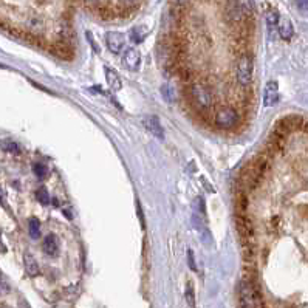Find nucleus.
Segmentation results:
<instances>
[{
  "label": "nucleus",
  "instance_id": "12",
  "mask_svg": "<svg viewBox=\"0 0 308 308\" xmlns=\"http://www.w3.org/2000/svg\"><path fill=\"white\" fill-rule=\"evenodd\" d=\"M23 265H25V271H26L28 276L34 277V276L39 274V265H37L36 259L30 253H26L23 256Z\"/></svg>",
  "mask_w": 308,
  "mask_h": 308
},
{
  "label": "nucleus",
  "instance_id": "3",
  "mask_svg": "<svg viewBox=\"0 0 308 308\" xmlns=\"http://www.w3.org/2000/svg\"><path fill=\"white\" fill-rule=\"evenodd\" d=\"M239 120V115L234 108H220L215 115V123L221 129H229L233 127Z\"/></svg>",
  "mask_w": 308,
  "mask_h": 308
},
{
  "label": "nucleus",
  "instance_id": "22",
  "mask_svg": "<svg viewBox=\"0 0 308 308\" xmlns=\"http://www.w3.org/2000/svg\"><path fill=\"white\" fill-rule=\"evenodd\" d=\"M10 284L2 277V276H0V294H2V296H5V294H8L10 293Z\"/></svg>",
  "mask_w": 308,
  "mask_h": 308
},
{
  "label": "nucleus",
  "instance_id": "19",
  "mask_svg": "<svg viewBox=\"0 0 308 308\" xmlns=\"http://www.w3.org/2000/svg\"><path fill=\"white\" fill-rule=\"evenodd\" d=\"M33 172H34V175L37 177V178H45L47 177V174H48V169H47V166L45 164H42V163H36V164H33Z\"/></svg>",
  "mask_w": 308,
  "mask_h": 308
},
{
  "label": "nucleus",
  "instance_id": "4",
  "mask_svg": "<svg viewBox=\"0 0 308 308\" xmlns=\"http://www.w3.org/2000/svg\"><path fill=\"white\" fill-rule=\"evenodd\" d=\"M105 44H107V48L113 54H120L126 47V39H124V36L118 31H108L105 34Z\"/></svg>",
  "mask_w": 308,
  "mask_h": 308
},
{
  "label": "nucleus",
  "instance_id": "11",
  "mask_svg": "<svg viewBox=\"0 0 308 308\" xmlns=\"http://www.w3.org/2000/svg\"><path fill=\"white\" fill-rule=\"evenodd\" d=\"M105 79H107V84L111 90H121L123 89V82H121L120 74L115 70L105 68Z\"/></svg>",
  "mask_w": 308,
  "mask_h": 308
},
{
  "label": "nucleus",
  "instance_id": "14",
  "mask_svg": "<svg viewBox=\"0 0 308 308\" xmlns=\"http://www.w3.org/2000/svg\"><path fill=\"white\" fill-rule=\"evenodd\" d=\"M28 233L31 239H39L41 237V221L37 218H31L28 221Z\"/></svg>",
  "mask_w": 308,
  "mask_h": 308
},
{
  "label": "nucleus",
  "instance_id": "8",
  "mask_svg": "<svg viewBox=\"0 0 308 308\" xmlns=\"http://www.w3.org/2000/svg\"><path fill=\"white\" fill-rule=\"evenodd\" d=\"M144 127H146L147 132H150L153 136H157L160 139L164 136V130H163V127L160 124V120L157 117H147V118H144Z\"/></svg>",
  "mask_w": 308,
  "mask_h": 308
},
{
  "label": "nucleus",
  "instance_id": "7",
  "mask_svg": "<svg viewBox=\"0 0 308 308\" xmlns=\"http://www.w3.org/2000/svg\"><path fill=\"white\" fill-rule=\"evenodd\" d=\"M123 64L130 70V71H136L141 65V56L139 51L135 48H129L126 50L124 56H123Z\"/></svg>",
  "mask_w": 308,
  "mask_h": 308
},
{
  "label": "nucleus",
  "instance_id": "18",
  "mask_svg": "<svg viewBox=\"0 0 308 308\" xmlns=\"http://www.w3.org/2000/svg\"><path fill=\"white\" fill-rule=\"evenodd\" d=\"M184 296H186L187 305H189L190 308H195V293H194V287H192L190 282L186 285V293H184Z\"/></svg>",
  "mask_w": 308,
  "mask_h": 308
},
{
  "label": "nucleus",
  "instance_id": "20",
  "mask_svg": "<svg viewBox=\"0 0 308 308\" xmlns=\"http://www.w3.org/2000/svg\"><path fill=\"white\" fill-rule=\"evenodd\" d=\"M296 4H297V10H299L303 16L308 17V0H296Z\"/></svg>",
  "mask_w": 308,
  "mask_h": 308
},
{
  "label": "nucleus",
  "instance_id": "10",
  "mask_svg": "<svg viewBox=\"0 0 308 308\" xmlns=\"http://www.w3.org/2000/svg\"><path fill=\"white\" fill-rule=\"evenodd\" d=\"M42 248H44L45 254H48V256H58V253H59V240H58V237L54 234L47 236L45 240H44Z\"/></svg>",
  "mask_w": 308,
  "mask_h": 308
},
{
  "label": "nucleus",
  "instance_id": "24",
  "mask_svg": "<svg viewBox=\"0 0 308 308\" xmlns=\"http://www.w3.org/2000/svg\"><path fill=\"white\" fill-rule=\"evenodd\" d=\"M120 2H121L124 7H127V8H133V7H136L138 0H120Z\"/></svg>",
  "mask_w": 308,
  "mask_h": 308
},
{
  "label": "nucleus",
  "instance_id": "16",
  "mask_svg": "<svg viewBox=\"0 0 308 308\" xmlns=\"http://www.w3.org/2000/svg\"><path fill=\"white\" fill-rule=\"evenodd\" d=\"M36 200L39 202L41 205H44V206H48V205L51 203L50 194L47 192V189H44V187H41V189L36 190Z\"/></svg>",
  "mask_w": 308,
  "mask_h": 308
},
{
  "label": "nucleus",
  "instance_id": "26",
  "mask_svg": "<svg viewBox=\"0 0 308 308\" xmlns=\"http://www.w3.org/2000/svg\"><path fill=\"white\" fill-rule=\"evenodd\" d=\"M98 2H99V0H84V4H86V5H90V7L98 5Z\"/></svg>",
  "mask_w": 308,
  "mask_h": 308
},
{
  "label": "nucleus",
  "instance_id": "5",
  "mask_svg": "<svg viewBox=\"0 0 308 308\" xmlns=\"http://www.w3.org/2000/svg\"><path fill=\"white\" fill-rule=\"evenodd\" d=\"M192 98H194V101H195L200 107H203V108L209 107L211 102H212L211 92H209V89H208L206 86H203V84H195L194 87H192Z\"/></svg>",
  "mask_w": 308,
  "mask_h": 308
},
{
  "label": "nucleus",
  "instance_id": "13",
  "mask_svg": "<svg viewBox=\"0 0 308 308\" xmlns=\"http://www.w3.org/2000/svg\"><path fill=\"white\" fill-rule=\"evenodd\" d=\"M147 34H149L147 26L138 25V26H135V28L130 30V41H132L133 44H141V42L146 39V37H147Z\"/></svg>",
  "mask_w": 308,
  "mask_h": 308
},
{
  "label": "nucleus",
  "instance_id": "1",
  "mask_svg": "<svg viewBox=\"0 0 308 308\" xmlns=\"http://www.w3.org/2000/svg\"><path fill=\"white\" fill-rule=\"evenodd\" d=\"M239 306L240 308H265L262 294L251 279H243L239 285Z\"/></svg>",
  "mask_w": 308,
  "mask_h": 308
},
{
  "label": "nucleus",
  "instance_id": "15",
  "mask_svg": "<svg viewBox=\"0 0 308 308\" xmlns=\"http://www.w3.org/2000/svg\"><path fill=\"white\" fill-rule=\"evenodd\" d=\"M234 2L240 7V10L243 11V14H245L246 17L253 16V13H254V4H253V0H234Z\"/></svg>",
  "mask_w": 308,
  "mask_h": 308
},
{
  "label": "nucleus",
  "instance_id": "9",
  "mask_svg": "<svg viewBox=\"0 0 308 308\" xmlns=\"http://www.w3.org/2000/svg\"><path fill=\"white\" fill-rule=\"evenodd\" d=\"M277 30H279V34H281L282 39H291V36H293V33H294L291 20L287 19V17H279Z\"/></svg>",
  "mask_w": 308,
  "mask_h": 308
},
{
  "label": "nucleus",
  "instance_id": "27",
  "mask_svg": "<svg viewBox=\"0 0 308 308\" xmlns=\"http://www.w3.org/2000/svg\"><path fill=\"white\" fill-rule=\"evenodd\" d=\"M175 2H177L178 5H186V4L190 2V0H175Z\"/></svg>",
  "mask_w": 308,
  "mask_h": 308
},
{
  "label": "nucleus",
  "instance_id": "21",
  "mask_svg": "<svg viewBox=\"0 0 308 308\" xmlns=\"http://www.w3.org/2000/svg\"><path fill=\"white\" fill-rule=\"evenodd\" d=\"M2 149H4V150H7V152H13V153H17V152H19L17 144H16V143H13V141H5V143L2 144Z\"/></svg>",
  "mask_w": 308,
  "mask_h": 308
},
{
  "label": "nucleus",
  "instance_id": "6",
  "mask_svg": "<svg viewBox=\"0 0 308 308\" xmlns=\"http://www.w3.org/2000/svg\"><path fill=\"white\" fill-rule=\"evenodd\" d=\"M279 101V86L276 81L266 82L263 89V105L265 107H273Z\"/></svg>",
  "mask_w": 308,
  "mask_h": 308
},
{
  "label": "nucleus",
  "instance_id": "2",
  "mask_svg": "<svg viewBox=\"0 0 308 308\" xmlns=\"http://www.w3.org/2000/svg\"><path fill=\"white\" fill-rule=\"evenodd\" d=\"M253 59L246 54L240 56L239 62H237V70H236V74H237V81L240 82V86H249L251 81H253Z\"/></svg>",
  "mask_w": 308,
  "mask_h": 308
},
{
  "label": "nucleus",
  "instance_id": "17",
  "mask_svg": "<svg viewBox=\"0 0 308 308\" xmlns=\"http://www.w3.org/2000/svg\"><path fill=\"white\" fill-rule=\"evenodd\" d=\"M194 215L206 218V209H205V200L202 197H197L194 200Z\"/></svg>",
  "mask_w": 308,
  "mask_h": 308
},
{
  "label": "nucleus",
  "instance_id": "23",
  "mask_svg": "<svg viewBox=\"0 0 308 308\" xmlns=\"http://www.w3.org/2000/svg\"><path fill=\"white\" fill-rule=\"evenodd\" d=\"M187 262H189V266L192 271H197V265H195V259H194V253H192V249L187 251Z\"/></svg>",
  "mask_w": 308,
  "mask_h": 308
},
{
  "label": "nucleus",
  "instance_id": "28",
  "mask_svg": "<svg viewBox=\"0 0 308 308\" xmlns=\"http://www.w3.org/2000/svg\"><path fill=\"white\" fill-rule=\"evenodd\" d=\"M2 200H4V190L0 189V202H2Z\"/></svg>",
  "mask_w": 308,
  "mask_h": 308
},
{
  "label": "nucleus",
  "instance_id": "25",
  "mask_svg": "<svg viewBox=\"0 0 308 308\" xmlns=\"http://www.w3.org/2000/svg\"><path fill=\"white\" fill-rule=\"evenodd\" d=\"M87 39H90V42H92V47H93V50H95V51H98V45H96V42H95V39H93V34H92L90 31H87Z\"/></svg>",
  "mask_w": 308,
  "mask_h": 308
}]
</instances>
